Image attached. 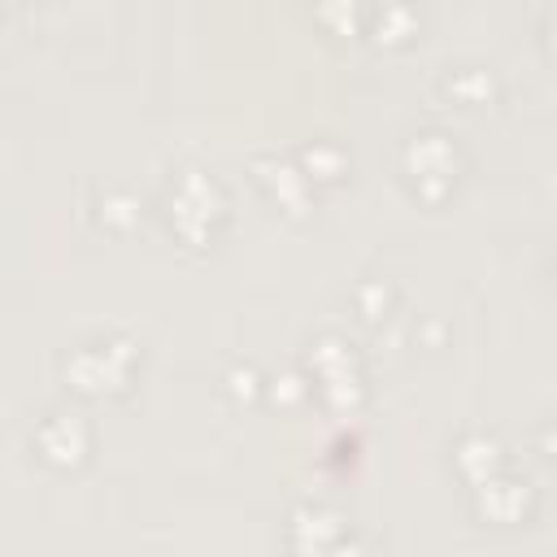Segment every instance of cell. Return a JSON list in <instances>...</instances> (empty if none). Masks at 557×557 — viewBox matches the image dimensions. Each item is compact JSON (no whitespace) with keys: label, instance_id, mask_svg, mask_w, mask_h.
<instances>
[{"label":"cell","instance_id":"1","mask_svg":"<svg viewBox=\"0 0 557 557\" xmlns=\"http://www.w3.org/2000/svg\"><path fill=\"white\" fill-rule=\"evenodd\" d=\"M39 448H44V457L57 461V466L78 461V457H83V431H78V422H70V418H48L44 431H39Z\"/></svg>","mask_w":557,"mask_h":557}]
</instances>
